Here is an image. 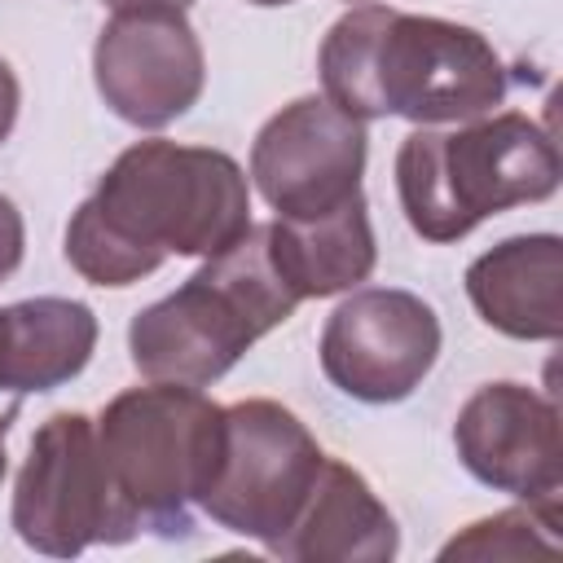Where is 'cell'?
<instances>
[{
  "mask_svg": "<svg viewBox=\"0 0 563 563\" xmlns=\"http://www.w3.org/2000/svg\"><path fill=\"white\" fill-rule=\"evenodd\" d=\"M251 229V189L238 158L211 145L136 141L66 224V260L92 286H132L167 255L211 260Z\"/></svg>",
  "mask_w": 563,
  "mask_h": 563,
  "instance_id": "cell-1",
  "label": "cell"
},
{
  "mask_svg": "<svg viewBox=\"0 0 563 563\" xmlns=\"http://www.w3.org/2000/svg\"><path fill=\"white\" fill-rule=\"evenodd\" d=\"M321 97L352 119H409L418 128L493 114L510 92L497 48L462 22L400 13L387 4L347 9L317 53Z\"/></svg>",
  "mask_w": 563,
  "mask_h": 563,
  "instance_id": "cell-2",
  "label": "cell"
},
{
  "mask_svg": "<svg viewBox=\"0 0 563 563\" xmlns=\"http://www.w3.org/2000/svg\"><path fill=\"white\" fill-rule=\"evenodd\" d=\"M563 163L550 128L523 110H493L453 128H418L396 150V194L422 242H457L488 216L545 202Z\"/></svg>",
  "mask_w": 563,
  "mask_h": 563,
  "instance_id": "cell-3",
  "label": "cell"
},
{
  "mask_svg": "<svg viewBox=\"0 0 563 563\" xmlns=\"http://www.w3.org/2000/svg\"><path fill=\"white\" fill-rule=\"evenodd\" d=\"M299 295L273 264L268 229L251 224L233 246L211 255L180 290L141 308L128 325V352L141 378L211 387L242 352L277 330Z\"/></svg>",
  "mask_w": 563,
  "mask_h": 563,
  "instance_id": "cell-4",
  "label": "cell"
},
{
  "mask_svg": "<svg viewBox=\"0 0 563 563\" xmlns=\"http://www.w3.org/2000/svg\"><path fill=\"white\" fill-rule=\"evenodd\" d=\"M97 444L141 528L189 537L220 462L224 409L185 383L128 387L101 409Z\"/></svg>",
  "mask_w": 563,
  "mask_h": 563,
  "instance_id": "cell-5",
  "label": "cell"
},
{
  "mask_svg": "<svg viewBox=\"0 0 563 563\" xmlns=\"http://www.w3.org/2000/svg\"><path fill=\"white\" fill-rule=\"evenodd\" d=\"M13 532L48 559H75L88 545H123L141 532L88 413H53L35 431L13 484Z\"/></svg>",
  "mask_w": 563,
  "mask_h": 563,
  "instance_id": "cell-6",
  "label": "cell"
},
{
  "mask_svg": "<svg viewBox=\"0 0 563 563\" xmlns=\"http://www.w3.org/2000/svg\"><path fill=\"white\" fill-rule=\"evenodd\" d=\"M321 462V444L286 405L238 400L224 409L220 462L198 506L224 532L251 537L268 550L299 519Z\"/></svg>",
  "mask_w": 563,
  "mask_h": 563,
  "instance_id": "cell-7",
  "label": "cell"
},
{
  "mask_svg": "<svg viewBox=\"0 0 563 563\" xmlns=\"http://www.w3.org/2000/svg\"><path fill=\"white\" fill-rule=\"evenodd\" d=\"M325 378L361 405H396L422 387L440 356L435 308L400 286L352 290L321 330Z\"/></svg>",
  "mask_w": 563,
  "mask_h": 563,
  "instance_id": "cell-8",
  "label": "cell"
},
{
  "mask_svg": "<svg viewBox=\"0 0 563 563\" xmlns=\"http://www.w3.org/2000/svg\"><path fill=\"white\" fill-rule=\"evenodd\" d=\"M92 79L101 101L132 128H167L207 84L202 44L172 4L114 9L92 44Z\"/></svg>",
  "mask_w": 563,
  "mask_h": 563,
  "instance_id": "cell-9",
  "label": "cell"
},
{
  "mask_svg": "<svg viewBox=\"0 0 563 563\" xmlns=\"http://www.w3.org/2000/svg\"><path fill=\"white\" fill-rule=\"evenodd\" d=\"M365 123L325 97L282 106L251 145V180L277 220H312L361 194Z\"/></svg>",
  "mask_w": 563,
  "mask_h": 563,
  "instance_id": "cell-10",
  "label": "cell"
},
{
  "mask_svg": "<svg viewBox=\"0 0 563 563\" xmlns=\"http://www.w3.org/2000/svg\"><path fill=\"white\" fill-rule=\"evenodd\" d=\"M462 466L519 501L559 506L563 493V435L559 409L528 383H484L453 422Z\"/></svg>",
  "mask_w": 563,
  "mask_h": 563,
  "instance_id": "cell-11",
  "label": "cell"
},
{
  "mask_svg": "<svg viewBox=\"0 0 563 563\" xmlns=\"http://www.w3.org/2000/svg\"><path fill=\"white\" fill-rule=\"evenodd\" d=\"M563 242L559 233H519L466 268V299L484 317V325L528 339L554 343L563 334Z\"/></svg>",
  "mask_w": 563,
  "mask_h": 563,
  "instance_id": "cell-12",
  "label": "cell"
},
{
  "mask_svg": "<svg viewBox=\"0 0 563 563\" xmlns=\"http://www.w3.org/2000/svg\"><path fill=\"white\" fill-rule=\"evenodd\" d=\"M396 550L400 532L391 510L374 497L361 471L334 457L321 462V475L286 537L268 545V554L286 563H387Z\"/></svg>",
  "mask_w": 563,
  "mask_h": 563,
  "instance_id": "cell-13",
  "label": "cell"
},
{
  "mask_svg": "<svg viewBox=\"0 0 563 563\" xmlns=\"http://www.w3.org/2000/svg\"><path fill=\"white\" fill-rule=\"evenodd\" d=\"M97 347V312L79 299L35 295L0 308V391H53Z\"/></svg>",
  "mask_w": 563,
  "mask_h": 563,
  "instance_id": "cell-14",
  "label": "cell"
},
{
  "mask_svg": "<svg viewBox=\"0 0 563 563\" xmlns=\"http://www.w3.org/2000/svg\"><path fill=\"white\" fill-rule=\"evenodd\" d=\"M268 251L286 286L303 299H330L356 290L378 260L365 194L347 198L330 216L312 220H268Z\"/></svg>",
  "mask_w": 563,
  "mask_h": 563,
  "instance_id": "cell-15",
  "label": "cell"
},
{
  "mask_svg": "<svg viewBox=\"0 0 563 563\" xmlns=\"http://www.w3.org/2000/svg\"><path fill=\"white\" fill-rule=\"evenodd\" d=\"M532 554H559V506L523 501L493 519H475L440 550V559H532Z\"/></svg>",
  "mask_w": 563,
  "mask_h": 563,
  "instance_id": "cell-16",
  "label": "cell"
},
{
  "mask_svg": "<svg viewBox=\"0 0 563 563\" xmlns=\"http://www.w3.org/2000/svg\"><path fill=\"white\" fill-rule=\"evenodd\" d=\"M26 251V229H22V211L0 194V282L22 264Z\"/></svg>",
  "mask_w": 563,
  "mask_h": 563,
  "instance_id": "cell-17",
  "label": "cell"
},
{
  "mask_svg": "<svg viewBox=\"0 0 563 563\" xmlns=\"http://www.w3.org/2000/svg\"><path fill=\"white\" fill-rule=\"evenodd\" d=\"M18 106H22L18 75H13V66L0 57V145L9 141V132H13V123H18Z\"/></svg>",
  "mask_w": 563,
  "mask_h": 563,
  "instance_id": "cell-18",
  "label": "cell"
},
{
  "mask_svg": "<svg viewBox=\"0 0 563 563\" xmlns=\"http://www.w3.org/2000/svg\"><path fill=\"white\" fill-rule=\"evenodd\" d=\"M13 422H18V405H9L4 413H0V479H4V440H9V431H13Z\"/></svg>",
  "mask_w": 563,
  "mask_h": 563,
  "instance_id": "cell-19",
  "label": "cell"
},
{
  "mask_svg": "<svg viewBox=\"0 0 563 563\" xmlns=\"http://www.w3.org/2000/svg\"><path fill=\"white\" fill-rule=\"evenodd\" d=\"M110 9H132V4H172V9H189L194 0H106Z\"/></svg>",
  "mask_w": 563,
  "mask_h": 563,
  "instance_id": "cell-20",
  "label": "cell"
},
{
  "mask_svg": "<svg viewBox=\"0 0 563 563\" xmlns=\"http://www.w3.org/2000/svg\"><path fill=\"white\" fill-rule=\"evenodd\" d=\"M246 4H260V9H277V4H295V0H246Z\"/></svg>",
  "mask_w": 563,
  "mask_h": 563,
  "instance_id": "cell-21",
  "label": "cell"
}]
</instances>
